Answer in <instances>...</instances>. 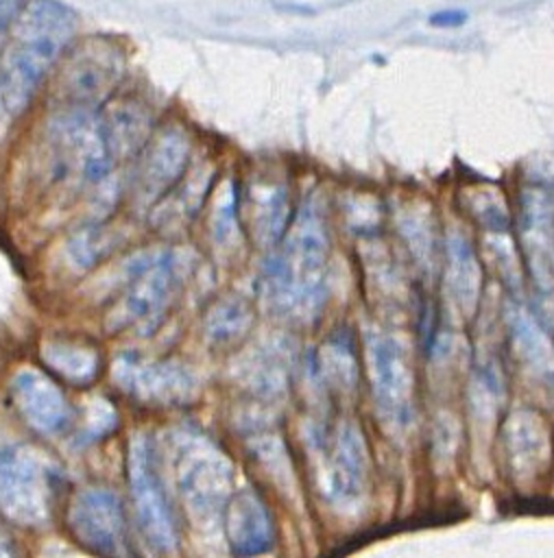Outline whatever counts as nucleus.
<instances>
[{
  "label": "nucleus",
  "instance_id": "nucleus-1",
  "mask_svg": "<svg viewBox=\"0 0 554 558\" xmlns=\"http://www.w3.org/2000/svg\"><path fill=\"white\" fill-rule=\"evenodd\" d=\"M329 240L323 211L308 198L288 225L277 251L260 275V299L279 320L308 325L321 316L327 301Z\"/></svg>",
  "mask_w": 554,
  "mask_h": 558
},
{
  "label": "nucleus",
  "instance_id": "nucleus-2",
  "mask_svg": "<svg viewBox=\"0 0 554 558\" xmlns=\"http://www.w3.org/2000/svg\"><path fill=\"white\" fill-rule=\"evenodd\" d=\"M79 17L61 0L22 4L0 57V102L22 113L76 33Z\"/></svg>",
  "mask_w": 554,
  "mask_h": 558
},
{
  "label": "nucleus",
  "instance_id": "nucleus-3",
  "mask_svg": "<svg viewBox=\"0 0 554 558\" xmlns=\"http://www.w3.org/2000/svg\"><path fill=\"white\" fill-rule=\"evenodd\" d=\"M177 490L198 525L222 521L233 493V466L225 451L198 432H181L174 438Z\"/></svg>",
  "mask_w": 554,
  "mask_h": 558
},
{
  "label": "nucleus",
  "instance_id": "nucleus-4",
  "mask_svg": "<svg viewBox=\"0 0 554 558\" xmlns=\"http://www.w3.org/2000/svg\"><path fill=\"white\" fill-rule=\"evenodd\" d=\"M364 364L380 421L390 434H406L414 423V371L408 347L399 336L369 327Z\"/></svg>",
  "mask_w": 554,
  "mask_h": 558
},
{
  "label": "nucleus",
  "instance_id": "nucleus-5",
  "mask_svg": "<svg viewBox=\"0 0 554 558\" xmlns=\"http://www.w3.org/2000/svg\"><path fill=\"white\" fill-rule=\"evenodd\" d=\"M181 283L179 262L168 251L140 253L127 272L124 290L109 312L111 329H135L150 333L164 318Z\"/></svg>",
  "mask_w": 554,
  "mask_h": 558
},
{
  "label": "nucleus",
  "instance_id": "nucleus-6",
  "mask_svg": "<svg viewBox=\"0 0 554 558\" xmlns=\"http://www.w3.org/2000/svg\"><path fill=\"white\" fill-rule=\"evenodd\" d=\"M129 486L135 519L144 541L161 554L177 547V521L161 477V464L155 442L146 434H135L129 445Z\"/></svg>",
  "mask_w": 554,
  "mask_h": 558
},
{
  "label": "nucleus",
  "instance_id": "nucleus-7",
  "mask_svg": "<svg viewBox=\"0 0 554 558\" xmlns=\"http://www.w3.org/2000/svg\"><path fill=\"white\" fill-rule=\"evenodd\" d=\"M52 471L26 445L0 447V512L20 527H44L52 517Z\"/></svg>",
  "mask_w": 554,
  "mask_h": 558
},
{
  "label": "nucleus",
  "instance_id": "nucleus-8",
  "mask_svg": "<svg viewBox=\"0 0 554 558\" xmlns=\"http://www.w3.org/2000/svg\"><path fill=\"white\" fill-rule=\"evenodd\" d=\"M369 475L371 458L366 438L356 423H338L321 471L327 501L342 514L360 512L369 495Z\"/></svg>",
  "mask_w": 554,
  "mask_h": 558
},
{
  "label": "nucleus",
  "instance_id": "nucleus-9",
  "mask_svg": "<svg viewBox=\"0 0 554 558\" xmlns=\"http://www.w3.org/2000/svg\"><path fill=\"white\" fill-rule=\"evenodd\" d=\"M122 68L124 57L116 41L107 37L83 41L68 57L59 78L63 109H96L120 81Z\"/></svg>",
  "mask_w": 554,
  "mask_h": 558
},
{
  "label": "nucleus",
  "instance_id": "nucleus-10",
  "mask_svg": "<svg viewBox=\"0 0 554 558\" xmlns=\"http://www.w3.org/2000/svg\"><path fill=\"white\" fill-rule=\"evenodd\" d=\"M68 530L89 551L100 556H127V521L118 497L109 488L87 486L68 504Z\"/></svg>",
  "mask_w": 554,
  "mask_h": 558
},
{
  "label": "nucleus",
  "instance_id": "nucleus-11",
  "mask_svg": "<svg viewBox=\"0 0 554 558\" xmlns=\"http://www.w3.org/2000/svg\"><path fill=\"white\" fill-rule=\"evenodd\" d=\"M502 458L519 484H534L552 462V432L545 418L528 408L510 412L502 425Z\"/></svg>",
  "mask_w": 554,
  "mask_h": 558
},
{
  "label": "nucleus",
  "instance_id": "nucleus-12",
  "mask_svg": "<svg viewBox=\"0 0 554 558\" xmlns=\"http://www.w3.org/2000/svg\"><path fill=\"white\" fill-rule=\"evenodd\" d=\"M519 242L534 286L550 296L554 292V205L539 187L521 194Z\"/></svg>",
  "mask_w": 554,
  "mask_h": 558
},
{
  "label": "nucleus",
  "instance_id": "nucleus-13",
  "mask_svg": "<svg viewBox=\"0 0 554 558\" xmlns=\"http://www.w3.org/2000/svg\"><path fill=\"white\" fill-rule=\"evenodd\" d=\"M118 386L142 403L181 405L194 395L190 373L174 362H150L135 355H122L113 364Z\"/></svg>",
  "mask_w": 554,
  "mask_h": 558
},
{
  "label": "nucleus",
  "instance_id": "nucleus-14",
  "mask_svg": "<svg viewBox=\"0 0 554 558\" xmlns=\"http://www.w3.org/2000/svg\"><path fill=\"white\" fill-rule=\"evenodd\" d=\"M135 174V198L142 203L161 201L183 177L190 161V142L181 129L168 126L144 144Z\"/></svg>",
  "mask_w": 554,
  "mask_h": 558
},
{
  "label": "nucleus",
  "instance_id": "nucleus-15",
  "mask_svg": "<svg viewBox=\"0 0 554 558\" xmlns=\"http://www.w3.org/2000/svg\"><path fill=\"white\" fill-rule=\"evenodd\" d=\"M513 355L523 375L543 390H554V340L541 320L521 303L510 301L504 314Z\"/></svg>",
  "mask_w": 554,
  "mask_h": 558
},
{
  "label": "nucleus",
  "instance_id": "nucleus-16",
  "mask_svg": "<svg viewBox=\"0 0 554 558\" xmlns=\"http://www.w3.org/2000/svg\"><path fill=\"white\" fill-rule=\"evenodd\" d=\"M238 216L257 246L270 248L279 244L292 218L288 187L281 181L266 179L249 183L238 203Z\"/></svg>",
  "mask_w": 554,
  "mask_h": 558
},
{
  "label": "nucleus",
  "instance_id": "nucleus-17",
  "mask_svg": "<svg viewBox=\"0 0 554 558\" xmlns=\"http://www.w3.org/2000/svg\"><path fill=\"white\" fill-rule=\"evenodd\" d=\"M11 401L24 423L39 434L61 432L72 416L61 388L35 368H22L11 379Z\"/></svg>",
  "mask_w": 554,
  "mask_h": 558
},
{
  "label": "nucleus",
  "instance_id": "nucleus-18",
  "mask_svg": "<svg viewBox=\"0 0 554 558\" xmlns=\"http://www.w3.org/2000/svg\"><path fill=\"white\" fill-rule=\"evenodd\" d=\"M222 530L231 551L238 556L264 554L275 543L270 512L253 488L231 493L222 512Z\"/></svg>",
  "mask_w": 554,
  "mask_h": 558
},
{
  "label": "nucleus",
  "instance_id": "nucleus-19",
  "mask_svg": "<svg viewBox=\"0 0 554 558\" xmlns=\"http://www.w3.org/2000/svg\"><path fill=\"white\" fill-rule=\"evenodd\" d=\"M482 270L475 251L465 233L458 229L447 233L445 240V268H443V296L456 320H467L475 314L480 303Z\"/></svg>",
  "mask_w": 554,
  "mask_h": 558
},
{
  "label": "nucleus",
  "instance_id": "nucleus-20",
  "mask_svg": "<svg viewBox=\"0 0 554 558\" xmlns=\"http://www.w3.org/2000/svg\"><path fill=\"white\" fill-rule=\"evenodd\" d=\"M100 116L113 161L118 163L120 159H127L135 153L140 155L148 142L146 113L133 102H120L107 111H100Z\"/></svg>",
  "mask_w": 554,
  "mask_h": 558
},
{
  "label": "nucleus",
  "instance_id": "nucleus-21",
  "mask_svg": "<svg viewBox=\"0 0 554 558\" xmlns=\"http://www.w3.org/2000/svg\"><path fill=\"white\" fill-rule=\"evenodd\" d=\"M255 312L244 296L229 294L216 301L205 316V336L216 347L236 344L253 327Z\"/></svg>",
  "mask_w": 554,
  "mask_h": 558
},
{
  "label": "nucleus",
  "instance_id": "nucleus-22",
  "mask_svg": "<svg viewBox=\"0 0 554 558\" xmlns=\"http://www.w3.org/2000/svg\"><path fill=\"white\" fill-rule=\"evenodd\" d=\"M316 373L336 392H351L358 386L356 347L345 333H334L316 353Z\"/></svg>",
  "mask_w": 554,
  "mask_h": 558
},
{
  "label": "nucleus",
  "instance_id": "nucleus-23",
  "mask_svg": "<svg viewBox=\"0 0 554 558\" xmlns=\"http://www.w3.org/2000/svg\"><path fill=\"white\" fill-rule=\"evenodd\" d=\"M41 360L63 379L83 386L98 373L100 357L94 347L74 340H50L41 347Z\"/></svg>",
  "mask_w": 554,
  "mask_h": 558
},
{
  "label": "nucleus",
  "instance_id": "nucleus-24",
  "mask_svg": "<svg viewBox=\"0 0 554 558\" xmlns=\"http://www.w3.org/2000/svg\"><path fill=\"white\" fill-rule=\"evenodd\" d=\"M397 225L399 233L404 235L417 266L427 275L432 268L434 257V238H432V220L425 209L419 207H404L397 211Z\"/></svg>",
  "mask_w": 554,
  "mask_h": 558
},
{
  "label": "nucleus",
  "instance_id": "nucleus-25",
  "mask_svg": "<svg viewBox=\"0 0 554 558\" xmlns=\"http://www.w3.org/2000/svg\"><path fill=\"white\" fill-rule=\"evenodd\" d=\"M467 207L469 214L489 231H506L510 225L506 201L493 187L471 190L467 194Z\"/></svg>",
  "mask_w": 554,
  "mask_h": 558
},
{
  "label": "nucleus",
  "instance_id": "nucleus-26",
  "mask_svg": "<svg viewBox=\"0 0 554 558\" xmlns=\"http://www.w3.org/2000/svg\"><path fill=\"white\" fill-rule=\"evenodd\" d=\"M249 379L257 392H279L286 386V360L284 353L262 351L249 362Z\"/></svg>",
  "mask_w": 554,
  "mask_h": 558
},
{
  "label": "nucleus",
  "instance_id": "nucleus-27",
  "mask_svg": "<svg viewBox=\"0 0 554 558\" xmlns=\"http://www.w3.org/2000/svg\"><path fill=\"white\" fill-rule=\"evenodd\" d=\"M22 9V0H0V46L11 31L17 13Z\"/></svg>",
  "mask_w": 554,
  "mask_h": 558
},
{
  "label": "nucleus",
  "instance_id": "nucleus-28",
  "mask_svg": "<svg viewBox=\"0 0 554 558\" xmlns=\"http://www.w3.org/2000/svg\"><path fill=\"white\" fill-rule=\"evenodd\" d=\"M465 22H467V13L460 11V9H447V11H438V13L430 15V24L432 26H443V28L460 26Z\"/></svg>",
  "mask_w": 554,
  "mask_h": 558
},
{
  "label": "nucleus",
  "instance_id": "nucleus-29",
  "mask_svg": "<svg viewBox=\"0 0 554 558\" xmlns=\"http://www.w3.org/2000/svg\"><path fill=\"white\" fill-rule=\"evenodd\" d=\"M2 551H4V549H2V547H0V554H2Z\"/></svg>",
  "mask_w": 554,
  "mask_h": 558
}]
</instances>
